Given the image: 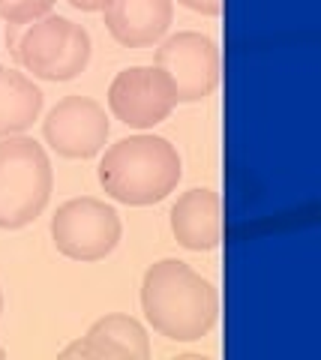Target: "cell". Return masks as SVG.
I'll use <instances>...</instances> for the list:
<instances>
[{"mask_svg":"<svg viewBox=\"0 0 321 360\" xmlns=\"http://www.w3.org/2000/svg\"><path fill=\"white\" fill-rule=\"evenodd\" d=\"M141 309L150 328L165 340L192 342L214 330L219 295L210 279L177 258H162L141 279Z\"/></svg>","mask_w":321,"mask_h":360,"instance_id":"1","label":"cell"},{"mask_svg":"<svg viewBox=\"0 0 321 360\" xmlns=\"http://www.w3.org/2000/svg\"><path fill=\"white\" fill-rule=\"evenodd\" d=\"M99 184L120 205L148 207L169 198L181 184V153L162 135H129L99 160Z\"/></svg>","mask_w":321,"mask_h":360,"instance_id":"2","label":"cell"},{"mask_svg":"<svg viewBox=\"0 0 321 360\" xmlns=\"http://www.w3.org/2000/svg\"><path fill=\"white\" fill-rule=\"evenodd\" d=\"M54 172L46 148L30 135L0 139V229H25L46 210Z\"/></svg>","mask_w":321,"mask_h":360,"instance_id":"3","label":"cell"},{"mask_svg":"<svg viewBox=\"0 0 321 360\" xmlns=\"http://www.w3.org/2000/svg\"><path fill=\"white\" fill-rule=\"evenodd\" d=\"M25 70L46 82H70L91 60V33L63 15H42L15 39Z\"/></svg>","mask_w":321,"mask_h":360,"instance_id":"4","label":"cell"},{"mask_svg":"<svg viewBox=\"0 0 321 360\" xmlns=\"http://www.w3.org/2000/svg\"><path fill=\"white\" fill-rule=\"evenodd\" d=\"M124 225L112 205L93 195L70 198L51 217V240L58 252L75 262H99L114 252L120 243Z\"/></svg>","mask_w":321,"mask_h":360,"instance_id":"5","label":"cell"},{"mask_svg":"<svg viewBox=\"0 0 321 360\" xmlns=\"http://www.w3.org/2000/svg\"><path fill=\"white\" fill-rule=\"evenodd\" d=\"M153 66L171 78L177 90V103H198L219 87V49L216 42L195 30H183L165 39L157 49Z\"/></svg>","mask_w":321,"mask_h":360,"instance_id":"6","label":"cell"},{"mask_svg":"<svg viewBox=\"0 0 321 360\" xmlns=\"http://www.w3.org/2000/svg\"><path fill=\"white\" fill-rule=\"evenodd\" d=\"M177 105V90L159 66H129L117 72L108 87L112 115L136 129H150L162 123Z\"/></svg>","mask_w":321,"mask_h":360,"instance_id":"7","label":"cell"},{"mask_svg":"<svg viewBox=\"0 0 321 360\" xmlns=\"http://www.w3.org/2000/svg\"><path fill=\"white\" fill-rule=\"evenodd\" d=\"M48 148L66 160H91L108 141L105 108L91 96H66L42 123Z\"/></svg>","mask_w":321,"mask_h":360,"instance_id":"8","label":"cell"},{"mask_svg":"<svg viewBox=\"0 0 321 360\" xmlns=\"http://www.w3.org/2000/svg\"><path fill=\"white\" fill-rule=\"evenodd\" d=\"M60 357L148 360L150 340H148V330L141 328V321H136L132 315H124V312H112V315L96 319L81 340H75L72 345L63 348Z\"/></svg>","mask_w":321,"mask_h":360,"instance_id":"9","label":"cell"},{"mask_svg":"<svg viewBox=\"0 0 321 360\" xmlns=\"http://www.w3.org/2000/svg\"><path fill=\"white\" fill-rule=\"evenodd\" d=\"M171 234L192 252H210L223 243V198L214 189H190L171 207Z\"/></svg>","mask_w":321,"mask_h":360,"instance_id":"10","label":"cell"},{"mask_svg":"<svg viewBox=\"0 0 321 360\" xmlns=\"http://www.w3.org/2000/svg\"><path fill=\"white\" fill-rule=\"evenodd\" d=\"M108 33L126 49H141L162 39L174 18V0H112L105 9Z\"/></svg>","mask_w":321,"mask_h":360,"instance_id":"11","label":"cell"},{"mask_svg":"<svg viewBox=\"0 0 321 360\" xmlns=\"http://www.w3.org/2000/svg\"><path fill=\"white\" fill-rule=\"evenodd\" d=\"M42 111V90L25 72L0 66V139L21 135Z\"/></svg>","mask_w":321,"mask_h":360,"instance_id":"12","label":"cell"},{"mask_svg":"<svg viewBox=\"0 0 321 360\" xmlns=\"http://www.w3.org/2000/svg\"><path fill=\"white\" fill-rule=\"evenodd\" d=\"M54 9V0H0V18L9 25H30L48 15Z\"/></svg>","mask_w":321,"mask_h":360,"instance_id":"13","label":"cell"},{"mask_svg":"<svg viewBox=\"0 0 321 360\" xmlns=\"http://www.w3.org/2000/svg\"><path fill=\"white\" fill-rule=\"evenodd\" d=\"M177 4L192 9V13H202V15H219L223 13V0H177Z\"/></svg>","mask_w":321,"mask_h":360,"instance_id":"14","label":"cell"},{"mask_svg":"<svg viewBox=\"0 0 321 360\" xmlns=\"http://www.w3.org/2000/svg\"><path fill=\"white\" fill-rule=\"evenodd\" d=\"M75 9H81V13H103V9L112 4V0H70Z\"/></svg>","mask_w":321,"mask_h":360,"instance_id":"15","label":"cell"},{"mask_svg":"<svg viewBox=\"0 0 321 360\" xmlns=\"http://www.w3.org/2000/svg\"><path fill=\"white\" fill-rule=\"evenodd\" d=\"M0 312H4V291H0Z\"/></svg>","mask_w":321,"mask_h":360,"instance_id":"16","label":"cell"},{"mask_svg":"<svg viewBox=\"0 0 321 360\" xmlns=\"http://www.w3.org/2000/svg\"><path fill=\"white\" fill-rule=\"evenodd\" d=\"M6 357V352H4V348H0V360H4Z\"/></svg>","mask_w":321,"mask_h":360,"instance_id":"17","label":"cell"}]
</instances>
